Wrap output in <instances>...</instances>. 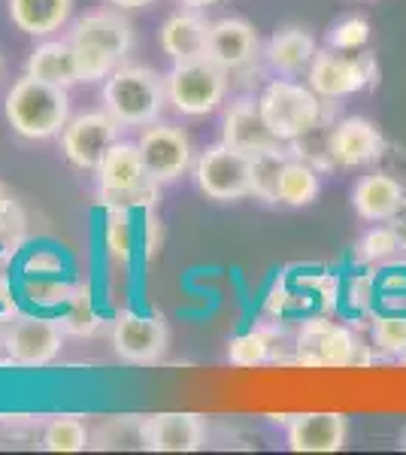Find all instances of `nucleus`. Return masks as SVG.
<instances>
[{
	"mask_svg": "<svg viewBox=\"0 0 406 455\" xmlns=\"http://www.w3.org/2000/svg\"><path fill=\"white\" fill-rule=\"evenodd\" d=\"M376 362L373 343H367L358 331H352L349 325L324 315H309L300 322V328L294 331V364L298 368H367Z\"/></svg>",
	"mask_w": 406,
	"mask_h": 455,
	"instance_id": "1",
	"label": "nucleus"
},
{
	"mask_svg": "<svg viewBox=\"0 0 406 455\" xmlns=\"http://www.w3.org/2000/svg\"><path fill=\"white\" fill-rule=\"evenodd\" d=\"M4 113L10 128L25 140H49L61 134L70 122V94L68 88L52 85L25 73L16 79L4 100Z\"/></svg>",
	"mask_w": 406,
	"mask_h": 455,
	"instance_id": "2",
	"label": "nucleus"
},
{
	"mask_svg": "<svg viewBox=\"0 0 406 455\" xmlns=\"http://www.w3.org/2000/svg\"><path fill=\"white\" fill-rule=\"evenodd\" d=\"M68 40L73 43L83 83H100L124 61L134 46V31L128 19L113 10L88 12L73 25Z\"/></svg>",
	"mask_w": 406,
	"mask_h": 455,
	"instance_id": "3",
	"label": "nucleus"
},
{
	"mask_svg": "<svg viewBox=\"0 0 406 455\" xmlns=\"http://www.w3.org/2000/svg\"><path fill=\"white\" fill-rule=\"evenodd\" d=\"M164 100L167 83L139 64H119L103 79V107L122 128H146L158 122Z\"/></svg>",
	"mask_w": 406,
	"mask_h": 455,
	"instance_id": "4",
	"label": "nucleus"
},
{
	"mask_svg": "<svg viewBox=\"0 0 406 455\" xmlns=\"http://www.w3.org/2000/svg\"><path fill=\"white\" fill-rule=\"evenodd\" d=\"M158 188L161 182L149 173L139 146L134 143L119 140L98 167V195L107 210H152L161 195Z\"/></svg>",
	"mask_w": 406,
	"mask_h": 455,
	"instance_id": "5",
	"label": "nucleus"
},
{
	"mask_svg": "<svg viewBox=\"0 0 406 455\" xmlns=\"http://www.w3.org/2000/svg\"><path fill=\"white\" fill-rule=\"evenodd\" d=\"M261 116L267 122L270 134L283 143H291L298 137L319 128L328 116V104L309 88V83H294V79H273L258 98Z\"/></svg>",
	"mask_w": 406,
	"mask_h": 455,
	"instance_id": "6",
	"label": "nucleus"
},
{
	"mask_svg": "<svg viewBox=\"0 0 406 455\" xmlns=\"http://www.w3.org/2000/svg\"><path fill=\"white\" fill-rule=\"evenodd\" d=\"M227 73L212 58H191V61H173L167 73V100L182 116H210L221 107L227 94Z\"/></svg>",
	"mask_w": 406,
	"mask_h": 455,
	"instance_id": "7",
	"label": "nucleus"
},
{
	"mask_svg": "<svg viewBox=\"0 0 406 455\" xmlns=\"http://www.w3.org/2000/svg\"><path fill=\"white\" fill-rule=\"evenodd\" d=\"M306 83L322 100H343L379 83V64L370 52L343 55L337 49H319L306 70Z\"/></svg>",
	"mask_w": 406,
	"mask_h": 455,
	"instance_id": "8",
	"label": "nucleus"
},
{
	"mask_svg": "<svg viewBox=\"0 0 406 455\" xmlns=\"http://www.w3.org/2000/svg\"><path fill=\"white\" fill-rule=\"evenodd\" d=\"M195 182L210 201H243L252 195V156L221 140L195 161Z\"/></svg>",
	"mask_w": 406,
	"mask_h": 455,
	"instance_id": "9",
	"label": "nucleus"
},
{
	"mask_svg": "<svg viewBox=\"0 0 406 455\" xmlns=\"http://www.w3.org/2000/svg\"><path fill=\"white\" fill-rule=\"evenodd\" d=\"M122 124L103 109V113H83L76 119L68 122V128L61 131V152L79 171L98 173L107 152L119 143Z\"/></svg>",
	"mask_w": 406,
	"mask_h": 455,
	"instance_id": "10",
	"label": "nucleus"
},
{
	"mask_svg": "<svg viewBox=\"0 0 406 455\" xmlns=\"http://www.w3.org/2000/svg\"><path fill=\"white\" fill-rule=\"evenodd\" d=\"M170 331L161 315L119 313L113 322V349L128 364H158L167 355Z\"/></svg>",
	"mask_w": 406,
	"mask_h": 455,
	"instance_id": "11",
	"label": "nucleus"
},
{
	"mask_svg": "<svg viewBox=\"0 0 406 455\" xmlns=\"http://www.w3.org/2000/svg\"><path fill=\"white\" fill-rule=\"evenodd\" d=\"M64 347V328L40 315H21L6 328L4 349L19 368H46Z\"/></svg>",
	"mask_w": 406,
	"mask_h": 455,
	"instance_id": "12",
	"label": "nucleus"
},
{
	"mask_svg": "<svg viewBox=\"0 0 406 455\" xmlns=\"http://www.w3.org/2000/svg\"><path fill=\"white\" fill-rule=\"evenodd\" d=\"M137 440L149 452H197L206 443V422L201 413L139 416Z\"/></svg>",
	"mask_w": 406,
	"mask_h": 455,
	"instance_id": "13",
	"label": "nucleus"
},
{
	"mask_svg": "<svg viewBox=\"0 0 406 455\" xmlns=\"http://www.w3.org/2000/svg\"><path fill=\"white\" fill-rule=\"evenodd\" d=\"M139 156L146 167L158 182H176L191 167V140L182 128L164 122H152L149 128L139 134Z\"/></svg>",
	"mask_w": 406,
	"mask_h": 455,
	"instance_id": "14",
	"label": "nucleus"
},
{
	"mask_svg": "<svg viewBox=\"0 0 406 455\" xmlns=\"http://www.w3.org/2000/svg\"><path fill=\"white\" fill-rule=\"evenodd\" d=\"M328 149L330 158H334V167H364L382 158L386 137L370 119L352 116V119H339L330 124Z\"/></svg>",
	"mask_w": 406,
	"mask_h": 455,
	"instance_id": "15",
	"label": "nucleus"
},
{
	"mask_svg": "<svg viewBox=\"0 0 406 455\" xmlns=\"http://www.w3.org/2000/svg\"><path fill=\"white\" fill-rule=\"evenodd\" d=\"M261 52L258 31L246 19H219L210 25V40H206V58L225 68L227 73L246 70Z\"/></svg>",
	"mask_w": 406,
	"mask_h": 455,
	"instance_id": "16",
	"label": "nucleus"
},
{
	"mask_svg": "<svg viewBox=\"0 0 406 455\" xmlns=\"http://www.w3.org/2000/svg\"><path fill=\"white\" fill-rule=\"evenodd\" d=\"M291 452H339L349 440V419L343 413H298L288 419Z\"/></svg>",
	"mask_w": 406,
	"mask_h": 455,
	"instance_id": "17",
	"label": "nucleus"
},
{
	"mask_svg": "<svg viewBox=\"0 0 406 455\" xmlns=\"http://www.w3.org/2000/svg\"><path fill=\"white\" fill-rule=\"evenodd\" d=\"M221 140L227 146H234V149L246 152V156H255V152H264V149H270V146L283 143L270 134L267 122H264V116H261V107H258V98H237L225 109Z\"/></svg>",
	"mask_w": 406,
	"mask_h": 455,
	"instance_id": "18",
	"label": "nucleus"
},
{
	"mask_svg": "<svg viewBox=\"0 0 406 455\" xmlns=\"http://www.w3.org/2000/svg\"><path fill=\"white\" fill-rule=\"evenodd\" d=\"M283 349L294 352V337L288 340L279 325H258L227 343V362L234 368H264V364H291Z\"/></svg>",
	"mask_w": 406,
	"mask_h": 455,
	"instance_id": "19",
	"label": "nucleus"
},
{
	"mask_svg": "<svg viewBox=\"0 0 406 455\" xmlns=\"http://www.w3.org/2000/svg\"><path fill=\"white\" fill-rule=\"evenodd\" d=\"M403 197L406 188L401 180H394L391 173H367L352 188V207L364 222H391Z\"/></svg>",
	"mask_w": 406,
	"mask_h": 455,
	"instance_id": "20",
	"label": "nucleus"
},
{
	"mask_svg": "<svg viewBox=\"0 0 406 455\" xmlns=\"http://www.w3.org/2000/svg\"><path fill=\"white\" fill-rule=\"evenodd\" d=\"M210 25L197 10L176 12L161 28V49L173 61H191V58L206 55V40H210Z\"/></svg>",
	"mask_w": 406,
	"mask_h": 455,
	"instance_id": "21",
	"label": "nucleus"
},
{
	"mask_svg": "<svg viewBox=\"0 0 406 455\" xmlns=\"http://www.w3.org/2000/svg\"><path fill=\"white\" fill-rule=\"evenodd\" d=\"M315 52H319V46H315L313 34L306 28L291 25L270 36L267 46H264V61L283 76H300V73L309 70Z\"/></svg>",
	"mask_w": 406,
	"mask_h": 455,
	"instance_id": "22",
	"label": "nucleus"
},
{
	"mask_svg": "<svg viewBox=\"0 0 406 455\" xmlns=\"http://www.w3.org/2000/svg\"><path fill=\"white\" fill-rule=\"evenodd\" d=\"M28 73L36 79H46L52 85H61V88L83 83V79H79L76 52H73L70 40L40 43V46L31 52V58H28Z\"/></svg>",
	"mask_w": 406,
	"mask_h": 455,
	"instance_id": "23",
	"label": "nucleus"
},
{
	"mask_svg": "<svg viewBox=\"0 0 406 455\" xmlns=\"http://www.w3.org/2000/svg\"><path fill=\"white\" fill-rule=\"evenodd\" d=\"M73 0H10V19L19 31L46 36L68 25Z\"/></svg>",
	"mask_w": 406,
	"mask_h": 455,
	"instance_id": "24",
	"label": "nucleus"
},
{
	"mask_svg": "<svg viewBox=\"0 0 406 455\" xmlns=\"http://www.w3.org/2000/svg\"><path fill=\"white\" fill-rule=\"evenodd\" d=\"M319 195H322L319 171L294 156L288 158L283 173H279L276 204H283V207H309Z\"/></svg>",
	"mask_w": 406,
	"mask_h": 455,
	"instance_id": "25",
	"label": "nucleus"
},
{
	"mask_svg": "<svg viewBox=\"0 0 406 455\" xmlns=\"http://www.w3.org/2000/svg\"><path fill=\"white\" fill-rule=\"evenodd\" d=\"M291 158L288 143H276L252 156V195L264 204H276V186L285 161Z\"/></svg>",
	"mask_w": 406,
	"mask_h": 455,
	"instance_id": "26",
	"label": "nucleus"
},
{
	"mask_svg": "<svg viewBox=\"0 0 406 455\" xmlns=\"http://www.w3.org/2000/svg\"><path fill=\"white\" fill-rule=\"evenodd\" d=\"M370 343L376 358H397L406 352V310L376 313L370 322Z\"/></svg>",
	"mask_w": 406,
	"mask_h": 455,
	"instance_id": "27",
	"label": "nucleus"
},
{
	"mask_svg": "<svg viewBox=\"0 0 406 455\" xmlns=\"http://www.w3.org/2000/svg\"><path fill=\"white\" fill-rule=\"evenodd\" d=\"M397 252H401V240H397L394 228L388 222H376L373 228H367L358 237L355 249H352L355 261L364 264V267H382V264H388Z\"/></svg>",
	"mask_w": 406,
	"mask_h": 455,
	"instance_id": "28",
	"label": "nucleus"
},
{
	"mask_svg": "<svg viewBox=\"0 0 406 455\" xmlns=\"http://www.w3.org/2000/svg\"><path fill=\"white\" fill-rule=\"evenodd\" d=\"M88 443H92V435L79 416H58L43 431V450L46 452H83Z\"/></svg>",
	"mask_w": 406,
	"mask_h": 455,
	"instance_id": "29",
	"label": "nucleus"
},
{
	"mask_svg": "<svg viewBox=\"0 0 406 455\" xmlns=\"http://www.w3.org/2000/svg\"><path fill=\"white\" fill-rule=\"evenodd\" d=\"M68 310H64V319H61V328L64 334H73V337H88L98 331V313H94V304H92V295L85 289H73V295L68 298Z\"/></svg>",
	"mask_w": 406,
	"mask_h": 455,
	"instance_id": "30",
	"label": "nucleus"
},
{
	"mask_svg": "<svg viewBox=\"0 0 406 455\" xmlns=\"http://www.w3.org/2000/svg\"><path fill=\"white\" fill-rule=\"evenodd\" d=\"M107 252L119 267L131 261V210L109 207L107 216Z\"/></svg>",
	"mask_w": 406,
	"mask_h": 455,
	"instance_id": "31",
	"label": "nucleus"
},
{
	"mask_svg": "<svg viewBox=\"0 0 406 455\" xmlns=\"http://www.w3.org/2000/svg\"><path fill=\"white\" fill-rule=\"evenodd\" d=\"M367 40H370V21L361 16L339 19L328 31V46L337 49V52H358V49L367 46Z\"/></svg>",
	"mask_w": 406,
	"mask_h": 455,
	"instance_id": "32",
	"label": "nucleus"
},
{
	"mask_svg": "<svg viewBox=\"0 0 406 455\" xmlns=\"http://www.w3.org/2000/svg\"><path fill=\"white\" fill-rule=\"evenodd\" d=\"M21 240H25V212L0 182V246L12 252L21 246Z\"/></svg>",
	"mask_w": 406,
	"mask_h": 455,
	"instance_id": "33",
	"label": "nucleus"
},
{
	"mask_svg": "<svg viewBox=\"0 0 406 455\" xmlns=\"http://www.w3.org/2000/svg\"><path fill=\"white\" fill-rule=\"evenodd\" d=\"M376 304V274H361L349 283V307L355 313H367Z\"/></svg>",
	"mask_w": 406,
	"mask_h": 455,
	"instance_id": "34",
	"label": "nucleus"
},
{
	"mask_svg": "<svg viewBox=\"0 0 406 455\" xmlns=\"http://www.w3.org/2000/svg\"><path fill=\"white\" fill-rule=\"evenodd\" d=\"M25 289L36 304H68V298L73 295L70 285L55 283V280H36V283H28Z\"/></svg>",
	"mask_w": 406,
	"mask_h": 455,
	"instance_id": "35",
	"label": "nucleus"
},
{
	"mask_svg": "<svg viewBox=\"0 0 406 455\" xmlns=\"http://www.w3.org/2000/svg\"><path fill=\"white\" fill-rule=\"evenodd\" d=\"M28 274H58L61 270V259L52 252H36L28 259Z\"/></svg>",
	"mask_w": 406,
	"mask_h": 455,
	"instance_id": "36",
	"label": "nucleus"
},
{
	"mask_svg": "<svg viewBox=\"0 0 406 455\" xmlns=\"http://www.w3.org/2000/svg\"><path fill=\"white\" fill-rule=\"evenodd\" d=\"M161 222H155V219L149 216L146 219V240H143V246H146V255H155V249H158L161 243Z\"/></svg>",
	"mask_w": 406,
	"mask_h": 455,
	"instance_id": "37",
	"label": "nucleus"
},
{
	"mask_svg": "<svg viewBox=\"0 0 406 455\" xmlns=\"http://www.w3.org/2000/svg\"><path fill=\"white\" fill-rule=\"evenodd\" d=\"M391 228H394V234H397V240H401V252H406V197H403V204H401V210L391 216Z\"/></svg>",
	"mask_w": 406,
	"mask_h": 455,
	"instance_id": "38",
	"label": "nucleus"
},
{
	"mask_svg": "<svg viewBox=\"0 0 406 455\" xmlns=\"http://www.w3.org/2000/svg\"><path fill=\"white\" fill-rule=\"evenodd\" d=\"M0 315H16V300H12L10 283L0 276Z\"/></svg>",
	"mask_w": 406,
	"mask_h": 455,
	"instance_id": "39",
	"label": "nucleus"
},
{
	"mask_svg": "<svg viewBox=\"0 0 406 455\" xmlns=\"http://www.w3.org/2000/svg\"><path fill=\"white\" fill-rule=\"evenodd\" d=\"M113 6H122V10H139V6H149L152 0H109Z\"/></svg>",
	"mask_w": 406,
	"mask_h": 455,
	"instance_id": "40",
	"label": "nucleus"
},
{
	"mask_svg": "<svg viewBox=\"0 0 406 455\" xmlns=\"http://www.w3.org/2000/svg\"><path fill=\"white\" fill-rule=\"evenodd\" d=\"M186 6H191V10H203V6H212V4H221V0H182Z\"/></svg>",
	"mask_w": 406,
	"mask_h": 455,
	"instance_id": "41",
	"label": "nucleus"
},
{
	"mask_svg": "<svg viewBox=\"0 0 406 455\" xmlns=\"http://www.w3.org/2000/svg\"><path fill=\"white\" fill-rule=\"evenodd\" d=\"M4 337H6V328H4V315H0V343H4Z\"/></svg>",
	"mask_w": 406,
	"mask_h": 455,
	"instance_id": "42",
	"label": "nucleus"
},
{
	"mask_svg": "<svg viewBox=\"0 0 406 455\" xmlns=\"http://www.w3.org/2000/svg\"><path fill=\"white\" fill-rule=\"evenodd\" d=\"M401 450H406V428H403V435H401Z\"/></svg>",
	"mask_w": 406,
	"mask_h": 455,
	"instance_id": "43",
	"label": "nucleus"
},
{
	"mask_svg": "<svg viewBox=\"0 0 406 455\" xmlns=\"http://www.w3.org/2000/svg\"><path fill=\"white\" fill-rule=\"evenodd\" d=\"M401 364H403V368H406V352H403V355H401Z\"/></svg>",
	"mask_w": 406,
	"mask_h": 455,
	"instance_id": "44",
	"label": "nucleus"
},
{
	"mask_svg": "<svg viewBox=\"0 0 406 455\" xmlns=\"http://www.w3.org/2000/svg\"><path fill=\"white\" fill-rule=\"evenodd\" d=\"M0 73H4V61H0Z\"/></svg>",
	"mask_w": 406,
	"mask_h": 455,
	"instance_id": "45",
	"label": "nucleus"
}]
</instances>
